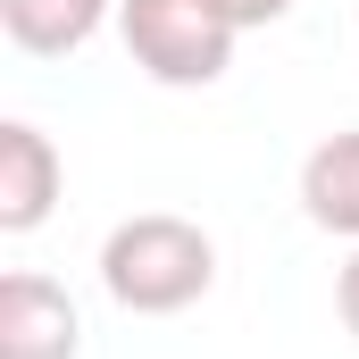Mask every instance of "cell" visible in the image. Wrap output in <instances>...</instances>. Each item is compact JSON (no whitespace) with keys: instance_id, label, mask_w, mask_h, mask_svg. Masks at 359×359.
<instances>
[{"instance_id":"6da1fadb","label":"cell","mask_w":359,"mask_h":359,"mask_svg":"<svg viewBox=\"0 0 359 359\" xmlns=\"http://www.w3.org/2000/svg\"><path fill=\"white\" fill-rule=\"evenodd\" d=\"M209 284H217V243L176 209H142L100 234V292L126 318H176Z\"/></svg>"},{"instance_id":"7a4b0ae2","label":"cell","mask_w":359,"mask_h":359,"mask_svg":"<svg viewBox=\"0 0 359 359\" xmlns=\"http://www.w3.org/2000/svg\"><path fill=\"white\" fill-rule=\"evenodd\" d=\"M117 42L126 59L168 92H209L234 67L243 25H226L217 0H117Z\"/></svg>"},{"instance_id":"3957f363","label":"cell","mask_w":359,"mask_h":359,"mask_svg":"<svg viewBox=\"0 0 359 359\" xmlns=\"http://www.w3.org/2000/svg\"><path fill=\"white\" fill-rule=\"evenodd\" d=\"M76 351H84V318L67 284L8 268L0 276V359H76Z\"/></svg>"},{"instance_id":"277c9868","label":"cell","mask_w":359,"mask_h":359,"mask_svg":"<svg viewBox=\"0 0 359 359\" xmlns=\"http://www.w3.org/2000/svg\"><path fill=\"white\" fill-rule=\"evenodd\" d=\"M67 192V159L59 142L34 126V117H8L0 126V234H34Z\"/></svg>"},{"instance_id":"5b68a950","label":"cell","mask_w":359,"mask_h":359,"mask_svg":"<svg viewBox=\"0 0 359 359\" xmlns=\"http://www.w3.org/2000/svg\"><path fill=\"white\" fill-rule=\"evenodd\" d=\"M301 217L334 243H359V126L326 134L301 159Z\"/></svg>"},{"instance_id":"8992f818","label":"cell","mask_w":359,"mask_h":359,"mask_svg":"<svg viewBox=\"0 0 359 359\" xmlns=\"http://www.w3.org/2000/svg\"><path fill=\"white\" fill-rule=\"evenodd\" d=\"M100 25H117V0H0V34L25 59H76Z\"/></svg>"},{"instance_id":"52a82bcc","label":"cell","mask_w":359,"mask_h":359,"mask_svg":"<svg viewBox=\"0 0 359 359\" xmlns=\"http://www.w3.org/2000/svg\"><path fill=\"white\" fill-rule=\"evenodd\" d=\"M334 318H343V334L359 343V243H351V259L334 268Z\"/></svg>"},{"instance_id":"ba28073f","label":"cell","mask_w":359,"mask_h":359,"mask_svg":"<svg viewBox=\"0 0 359 359\" xmlns=\"http://www.w3.org/2000/svg\"><path fill=\"white\" fill-rule=\"evenodd\" d=\"M226 8V25H243V34H259V25H276V17H292V0H217Z\"/></svg>"}]
</instances>
